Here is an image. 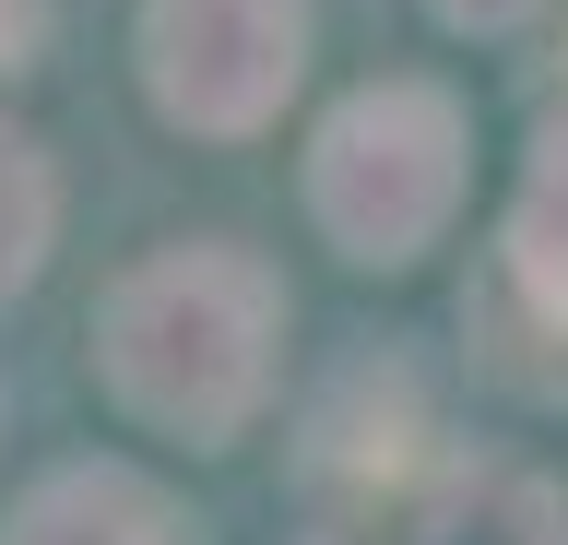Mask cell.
<instances>
[{
	"mask_svg": "<svg viewBox=\"0 0 568 545\" xmlns=\"http://www.w3.org/2000/svg\"><path fill=\"white\" fill-rule=\"evenodd\" d=\"M95 356L119 380V403H142L154 427L225 438L273 380V273L237 250H166L119 273L95 321Z\"/></svg>",
	"mask_w": 568,
	"mask_h": 545,
	"instance_id": "6da1fadb",
	"label": "cell"
},
{
	"mask_svg": "<svg viewBox=\"0 0 568 545\" xmlns=\"http://www.w3.org/2000/svg\"><path fill=\"white\" fill-rule=\"evenodd\" d=\"M462 190V108L438 83H367L308 154V202L355 261H415Z\"/></svg>",
	"mask_w": 568,
	"mask_h": 545,
	"instance_id": "7a4b0ae2",
	"label": "cell"
},
{
	"mask_svg": "<svg viewBox=\"0 0 568 545\" xmlns=\"http://www.w3.org/2000/svg\"><path fill=\"white\" fill-rule=\"evenodd\" d=\"M308 60V0H142V83L190 131H261Z\"/></svg>",
	"mask_w": 568,
	"mask_h": 545,
	"instance_id": "3957f363",
	"label": "cell"
},
{
	"mask_svg": "<svg viewBox=\"0 0 568 545\" xmlns=\"http://www.w3.org/2000/svg\"><path fill=\"white\" fill-rule=\"evenodd\" d=\"M0 545H190L178 534V509L142 486V474H106V463H83V474H48L24 509H12V534Z\"/></svg>",
	"mask_w": 568,
	"mask_h": 545,
	"instance_id": "277c9868",
	"label": "cell"
},
{
	"mask_svg": "<svg viewBox=\"0 0 568 545\" xmlns=\"http://www.w3.org/2000/svg\"><path fill=\"white\" fill-rule=\"evenodd\" d=\"M426 545H568V498L532 474H462L426 522Z\"/></svg>",
	"mask_w": 568,
	"mask_h": 545,
	"instance_id": "5b68a950",
	"label": "cell"
},
{
	"mask_svg": "<svg viewBox=\"0 0 568 545\" xmlns=\"http://www.w3.org/2000/svg\"><path fill=\"white\" fill-rule=\"evenodd\" d=\"M509 273L545 321H568V119L545 131V166H532L521 214H509Z\"/></svg>",
	"mask_w": 568,
	"mask_h": 545,
	"instance_id": "8992f818",
	"label": "cell"
},
{
	"mask_svg": "<svg viewBox=\"0 0 568 545\" xmlns=\"http://www.w3.org/2000/svg\"><path fill=\"white\" fill-rule=\"evenodd\" d=\"M48 225H60V190H48V166H36V143H24V131H0V296L36 273Z\"/></svg>",
	"mask_w": 568,
	"mask_h": 545,
	"instance_id": "52a82bcc",
	"label": "cell"
},
{
	"mask_svg": "<svg viewBox=\"0 0 568 545\" xmlns=\"http://www.w3.org/2000/svg\"><path fill=\"white\" fill-rule=\"evenodd\" d=\"M36 37H48V0H0V72H24Z\"/></svg>",
	"mask_w": 568,
	"mask_h": 545,
	"instance_id": "ba28073f",
	"label": "cell"
},
{
	"mask_svg": "<svg viewBox=\"0 0 568 545\" xmlns=\"http://www.w3.org/2000/svg\"><path fill=\"white\" fill-rule=\"evenodd\" d=\"M450 24H474V37H497V24H521V12H545V0H438Z\"/></svg>",
	"mask_w": 568,
	"mask_h": 545,
	"instance_id": "9c48e42d",
	"label": "cell"
}]
</instances>
